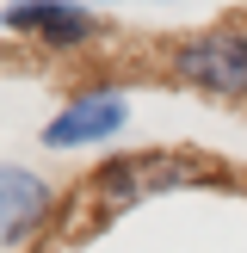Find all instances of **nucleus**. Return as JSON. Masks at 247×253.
Here are the masks:
<instances>
[{
    "instance_id": "3",
    "label": "nucleus",
    "mask_w": 247,
    "mask_h": 253,
    "mask_svg": "<svg viewBox=\"0 0 247 253\" xmlns=\"http://www.w3.org/2000/svg\"><path fill=\"white\" fill-rule=\"evenodd\" d=\"M6 25L43 37V43H81V37H93V12L74 6V0H12Z\"/></svg>"
},
{
    "instance_id": "4",
    "label": "nucleus",
    "mask_w": 247,
    "mask_h": 253,
    "mask_svg": "<svg viewBox=\"0 0 247 253\" xmlns=\"http://www.w3.org/2000/svg\"><path fill=\"white\" fill-rule=\"evenodd\" d=\"M43 216H49V185L37 173H25V167H6L0 173V235L19 247Z\"/></svg>"
},
{
    "instance_id": "1",
    "label": "nucleus",
    "mask_w": 247,
    "mask_h": 253,
    "mask_svg": "<svg viewBox=\"0 0 247 253\" xmlns=\"http://www.w3.org/2000/svg\"><path fill=\"white\" fill-rule=\"evenodd\" d=\"M173 74L192 81L198 93L247 99V31H204L173 49Z\"/></svg>"
},
{
    "instance_id": "2",
    "label": "nucleus",
    "mask_w": 247,
    "mask_h": 253,
    "mask_svg": "<svg viewBox=\"0 0 247 253\" xmlns=\"http://www.w3.org/2000/svg\"><path fill=\"white\" fill-rule=\"evenodd\" d=\"M124 118H130L124 93H81V99H68V105H62L56 118L43 124V142H49V148L105 142V136H118V130H124Z\"/></svg>"
}]
</instances>
